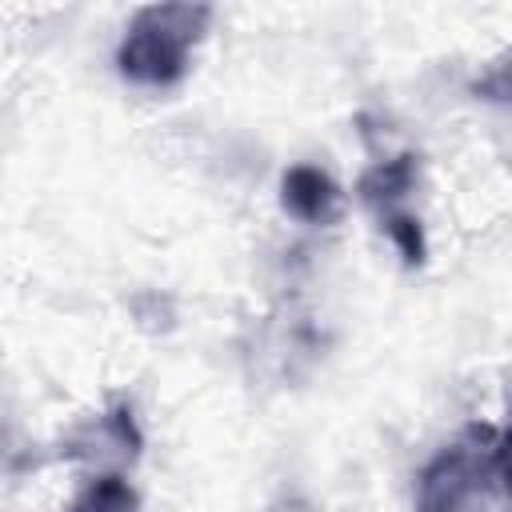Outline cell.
I'll return each instance as SVG.
<instances>
[{"instance_id":"277c9868","label":"cell","mask_w":512,"mask_h":512,"mask_svg":"<svg viewBox=\"0 0 512 512\" xmlns=\"http://www.w3.org/2000/svg\"><path fill=\"white\" fill-rule=\"evenodd\" d=\"M280 204L312 228H328L340 220L344 212V192L336 188V180L316 168V164H292L280 180Z\"/></svg>"},{"instance_id":"5b68a950","label":"cell","mask_w":512,"mask_h":512,"mask_svg":"<svg viewBox=\"0 0 512 512\" xmlns=\"http://www.w3.org/2000/svg\"><path fill=\"white\" fill-rule=\"evenodd\" d=\"M416 176H420V156L400 152V156H392V160L372 164V168L360 176L356 192H360V200H364L368 208H376V212L384 216V212H396V204L416 188Z\"/></svg>"},{"instance_id":"6da1fadb","label":"cell","mask_w":512,"mask_h":512,"mask_svg":"<svg viewBox=\"0 0 512 512\" xmlns=\"http://www.w3.org/2000/svg\"><path fill=\"white\" fill-rule=\"evenodd\" d=\"M208 4H148L136 8L120 44L116 72L140 88H172L188 76L192 48L208 32Z\"/></svg>"},{"instance_id":"52a82bcc","label":"cell","mask_w":512,"mask_h":512,"mask_svg":"<svg viewBox=\"0 0 512 512\" xmlns=\"http://www.w3.org/2000/svg\"><path fill=\"white\" fill-rule=\"evenodd\" d=\"M384 220V232H388V240H392V248L400 252V260L408 264V268H420L424 264V256H428V244H424V228H420V220L412 216V212H384L380 216Z\"/></svg>"},{"instance_id":"ba28073f","label":"cell","mask_w":512,"mask_h":512,"mask_svg":"<svg viewBox=\"0 0 512 512\" xmlns=\"http://www.w3.org/2000/svg\"><path fill=\"white\" fill-rule=\"evenodd\" d=\"M16 468H20V460H16V448L8 444V432L0 428V476H4V472H16Z\"/></svg>"},{"instance_id":"8992f818","label":"cell","mask_w":512,"mask_h":512,"mask_svg":"<svg viewBox=\"0 0 512 512\" xmlns=\"http://www.w3.org/2000/svg\"><path fill=\"white\" fill-rule=\"evenodd\" d=\"M64 512H140V496L120 472H100L68 500Z\"/></svg>"},{"instance_id":"7a4b0ae2","label":"cell","mask_w":512,"mask_h":512,"mask_svg":"<svg viewBox=\"0 0 512 512\" xmlns=\"http://www.w3.org/2000/svg\"><path fill=\"white\" fill-rule=\"evenodd\" d=\"M504 488V432L468 424L416 476V512H472Z\"/></svg>"},{"instance_id":"3957f363","label":"cell","mask_w":512,"mask_h":512,"mask_svg":"<svg viewBox=\"0 0 512 512\" xmlns=\"http://www.w3.org/2000/svg\"><path fill=\"white\" fill-rule=\"evenodd\" d=\"M140 444H144V436H140V428L132 420V408L116 404V408H108L100 416L80 420L64 436L60 452L68 460H88V464H132L140 456Z\"/></svg>"}]
</instances>
